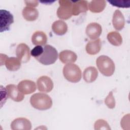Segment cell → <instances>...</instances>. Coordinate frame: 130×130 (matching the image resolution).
Wrapping results in <instances>:
<instances>
[{
  "label": "cell",
  "instance_id": "obj_17",
  "mask_svg": "<svg viewBox=\"0 0 130 130\" xmlns=\"http://www.w3.org/2000/svg\"><path fill=\"white\" fill-rule=\"evenodd\" d=\"M23 18L28 21H34L36 20L39 16V12L35 8L30 7H25L22 12Z\"/></svg>",
  "mask_w": 130,
  "mask_h": 130
},
{
  "label": "cell",
  "instance_id": "obj_24",
  "mask_svg": "<svg viewBox=\"0 0 130 130\" xmlns=\"http://www.w3.org/2000/svg\"><path fill=\"white\" fill-rule=\"evenodd\" d=\"M94 129H111V128L106 121L104 119L97 120L94 124Z\"/></svg>",
  "mask_w": 130,
  "mask_h": 130
},
{
  "label": "cell",
  "instance_id": "obj_1",
  "mask_svg": "<svg viewBox=\"0 0 130 130\" xmlns=\"http://www.w3.org/2000/svg\"><path fill=\"white\" fill-rule=\"evenodd\" d=\"M30 103L34 108L44 111L48 110L52 107V100L48 94L38 92L31 96Z\"/></svg>",
  "mask_w": 130,
  "mask_h": 130
},
{
  "label": "cell",
  "instance_id": "obj_18",
  "mask_svg": "<svg viewBox=\"0 0 130 130\" xmlns=\"http://www.w3.org/2000/svg\"><path fill=\"white\" fill-rule=\"evenodd\" d=\"M98 76V72L97 69L94 67H89L86 68L83 74V77L84 81L87 83H92L94 82Z\"/></svg>",
  "mask_w": 130,
  "mask_h": 130
},
{
  "label": "cell",
  "instance_id": "obj_12",
  "mask_svg": "<svg viewBox=\"0 0 130 130\" xmlns=\"http://www.w3.org/2000/svg\"><path fill=\"white\" fill-rule=\"evenodd\" d=\"M19 90L24 94H30L36 90L35 83L30 80H23L20 81L17 86Z\"/></svg>",
  "mask_w": 130,
  "mask_h": 130
},
{
  "label": "cell",
  "instance_id": "obj_7",
  "mask_svg": "<svg viewBox=\"0 0 130 130\" xmlns=\"http://www.w3.org/2000/svg\"><path fill=\"white\" fill-rule=\"evenodd\" d=\"M16 55L22 63L28 62L30 58V52L29 47L25 43L18 45L16 49Z\"/></svg>",
  "mask_w": 130,
  "mask_h": 130
},
{
  "label": "cell",
  "instance_id": "obj_20",
  "mask_svg": "<svg viewBox=\"0 0 130 130\" xmlns=\"http://www.w3.org/2000/svg\"><path fill=\"white\" fill-rule=\"evenodd\" d=\"M31 42L34 45L36 46L45 45L47 42V36L42 31H36L32 35Z\"/></svg>",
  "mask_w": 130,
  "mask_h": 130
},
{
  "label": "cell",
  "instance_id": "obj_10",
  "mask_svg": "<svg viewBox=\"0 0 130 130\" xmlns=\"http://www.w3.org/2000/svg\"><path fill=\"white\" fill-rule=\"evenodd\" d=\"M11 128L13 130H30L31 128V123L25 118L19 117L12 121Z\"/></svg>",
  "mask_w": 130,
  "mask_h": 130
},
{
  "label": "cell",
  "instance_id": "obj_23",
  "mask_svg": "<svg viewBox=\"0 0 130 130\" xmlns=\"http://www.w3.org/2000/svg\"><path fill=\"white\" fill-rule=\"evenodd\" d=\"M107 38L109 42L113 46H119L122 43V38L120 34L116 31H113L109 32Z\"/></svg>",
  "mask_w": 130,
  "mask_h": 130
},
{
  "label": "cell",
  "instance_id": "obj_5",
  "mask_svg": "<svg viewBox=\"0 0 130 130\" xmlns=\"http://www.w3.org/2000/svg\"><path fill=\"white\" fill-rule=\"evenodd\" d=\"M59 6L57 10L58 17L62 20L70 18L72 15V2L68 0L58 1Z\"/></svg>",
  "mask_w": 130,
  "mask_h": 130
},
{
  "label": "cell",
  "instance_id": "obj_9",
  "mask_svg": "<svg viewBox=\"0 0 130 130\" xmlns=\"http://www.w3.org/2000/svg\"><path fill=\"white\" fill-rule=\"evenodd\" d=\"M86 34L91 40L98 39L102 32L101 25L96 22H91L88 24L86 27Z\"/></svg>",
  "mask_w": 130,
  "mask_h": 130
},
{
  "label": "cell",
  "instance_id": "obj_6",
  "mask_svg": "<svg viewBox=\"0 0 130 130\" xmlns=\"http://www.w3.org/2000/svg\"><path fill=\"white\" fill-rule=\"evenodd\" d=\"M14 22L13 15L6 10H0V32L9 30L11 25Z\"/></svg>",
  "mask_w": 130,
  "mask_h": 130
},
{
  "label": "cell",
  "instance_id": "obj_21",
  "mask_svg": "<svg viewBox=\"0 0 130 130\" xmlns=\"http://www.w3.org/2000/svg\"><path fill=\"white\" fill-rule=\"evenodd\" d=\"M106 2L104 0L91 1L88 5L89 10L92 13H100L105 8Z\"/></svg>",
  "mask_w": 130,
  "mask_h": 130
},
{
  "label": "cell",
  "instance_id": "obj_8",
  "mask_svg": "<svg viewBox=\"0 0 130 130\" xmlns=\"http://www.w3.org/2000/svg\"><path fill=\"white\" fill-rule=\"evenodd\" d=\"M38 90L41 92H49L53 88V82L51 79L47 76L40 77L37 81Z\"/></svg>",
  "mask_w": 130,
  "mask_h": 130
},
{
  "label": "cell",
  "instance_id": "obj_27",
  "mask_svg": "<svg viewBox=\"0 0 130 130\" xmlns=\"http://www.w3.org/2000/svg\"><path fill=\"white\" fill-rule=\"evenodd\" d=\"M44 50L43 47L42 46L38 45L34 47L30 52V54L35 58L40 56L43 53Z\"/></svg>",
  "mask_w": 130,
  "mask_h": 130
},
{
  "label": "cell",
  "instance_id": "obj_4",
  "mask_svg": "<svg viewBox=\"0 0 130 130\" xmlns=\"http://www.w3.org/2000/svg\"><path fill=\"white\" fill-rule=\"evenodd\" d=\"M62 73L64 78L70 82L77 83L81 79L82 73L80 68L73 63L65 65L63 68Z\"/></svg>",
  "mask_w": 130,
  "mask_h": 130
},
{
  "label": "cell",
  "instance_id": "obj_26",
  "mask_svg": "<svg viewBox=\"0 0 130 130\" xmlns=\"http://www.w3.org/2000/svg\"><path fill=\"white\" fill-rule=\"evenodd\" d=\"M105 104L109 109L114 108L115 106V100L112 91H110L105 99Z\"/></svg>",
  "mask_w": 130,
  "mask_h": 130
},
{
  "label": "cell",
  "instance_id": "obj_19",
  "mask_svg": "<svg viewBox=\"0 0 130 130\" xmlns=\"http://www.w3.org/2000/svg\"><path fill=\"white\" fill-rule=\"evenodd\" d=\"M51 27L54 34L58 36L63 35L68 31L67 24L64 21L61 20L54 21L52 23Z\"/></svg>",
  "mask_w": 130,
  "mask_h": 130
},
{
  "label": "cell",
  "instance_id": "obj_15",
  "mask_svg": "<svg viewBox=\"0 0 130 130\" xmlns=\"http://www.w3.org/2000/svg\"><path fill=\"white\" fill-rule=\"evenodd\" d=\"M102 47V42L100 39L89 41L85 47L86 52L90 55H95L101 50Z\"/></svg>",
  "mask_w": 130,
  "mask_h": 130
},
{
  "label": "cell",
  "instance_id": "obj_13",
  "mask_svg": "<svg viewBox=\"0 0 130 130\" xmlns=\"http://www.w3.org/2000/svg\"><path fill=\"white\" fill-rule=\"evenodd\" d=\"M112 24L114 28L121 30L125 25V19L123 14L119 10H116L113 13Z\"/></svg>",
  "mask_w": 130,
  "mask_h": 130
},
{
  "label": "cell",
  "instance_id": "obj_3",
  "mask_svg": "<svg viewBox=\"0 0 130 130\" xmlns=\"http://www.w3.org/2000/svg\"><path fill=\"white\" fill-rule=\"evenodd\" d=\"M42 54L36 59L44 65L54 63L57 59L58 53L56 49L50 45H46L44 47Z\"/></svg>",
  "mask_w": 130,
  "mask_h": 130
},
{
  "label": "cell",
  "instance_id": "obj_28",
  "mask_svg": "<svg viewBox=\"0 0 130 130\" xmlns=\"http://www.w3.org/2000/svg\"><path fill=\"white\" fill-rule=\"evenodd\" d=\"M24 3L27 7L33 8L38 6L39 5V2L38 1H24Z\"/></svg>",
  "mask_w": 130,
  "mask_h": 130
},
{
  "label": "cell",
  "instance_id": "obj_16",
  "mask_svg": "<svg viewBox=\"0 0 130 130\" xmlns=\"http://www.w3.org/2000/svg\"><path fill=\"white\" fill-rule=\"evenodd\" d=\"M59 58L63 63L68 64L75 62L77 59V56L74 52L65 50L59 53Z\"/></svg>",
  "mask_w": 130,
  "mask_h": 130
},
{
  "label": "cell",
  "instance_id": "obj_11",
  "mask_svg": "<svg viewBox=\"0 0 130 130\" xmlns=\"http://www.w3.org/2000/svg\"><path fill=\"white\" fill-rule=\"evenodd\" d=\"M6 88L8 96L14 101L19 102L24 99V94L19 90L18 87L15 84H10L7 85Z\"/></svg>",
  "mask_w": 130,
  "mask_h": 130
},
{
  "label": "cell",
  "instance_id": "obj_14",
  "mask_svg": "<svg viewBox=\"0 0 130 130\" xmlns=\"http://www.w3.org/2000/svg\"><path fill=\"white\" fill-rule=\"evenodd\" d=\"M88 3L86 1L72 2V15L77 16L80 13L87 12L88 9Z\"/></svg>",
  "mask_w": 130,
  "mask_h": 130
},
{
  "label": "cell",
  "instance_id": "obj_25",
  "mask_svg": "<svg viewBox=\"0 0 130 130\" xmlns=\"http://www.w3.org/2000/svg\"><path fill=\"white\" fill-rule=\"evenodd\" d=\"M112 6L119 8H129L130 7L129 0H114L108 1Z\"/></svg>",
  "mask_w": 130,
  "mask_h": 130
},
{
  "label": "cell",
  "instance_id": "obj_22",
  "mask_svg": "<svg viewBox=\"0 0 130 130\" xmlns=\"http://www.w3.org/2000/svg\"><path fill=\"white\" fill-rule=\"evenodd\" d=\"M21 62L17 57H8L5 61V66L7 69L10 71H16L19 70L21 67Z\"/></svg>",
  "mask_w": 130,
  "mask_h": 130
},
{
  "label": "cell",
  "instance_id": "obj_2",
  "mask_svg": "<svg viewBox=\"0 0 130 130\" xmlns=\"http://www.w3.org/2000/svg\"><path fill=\"white\" fill-rule=\"evenodd\" d=\"M96 64L100 72L105 76L110 77L114 73L115 64L108 56H100L96 60Z\"/></svg>",
  "mask_w": 130,
  "mask_h": 130
}]
</instances>
